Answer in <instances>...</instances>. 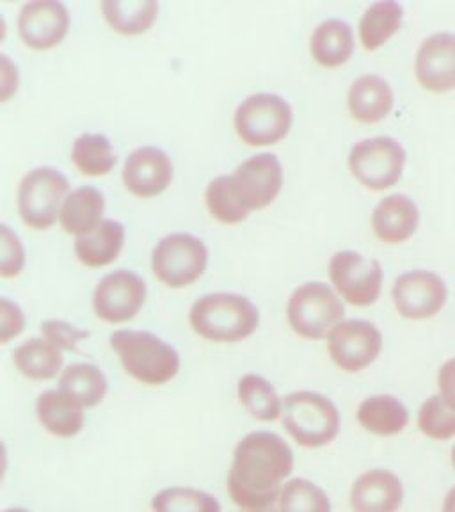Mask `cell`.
Segmentation results:
<instances>
[{
  "mask_svg": "<svg viewBox=\"0 0 455 512\" xmlns=\"http://www.w3.org/2000/svg\"><path fill=\"white\" fill-rule=\"evenodd\" d=\"M294 450L280 434L253 431L233 450L226 491L239 511H262L278 504L281 489L292 479Z\"/></svg>",
  "mask_w": 455,
  "mask_h": 512,
  "instance_id": "1",
  "label": "cell"
},
{
  "mask_svg": "<svg viewBox=\"0 0 455 512\" xmlns=\"http://www.w3.org/2000/svg\"><path fill=\"white\" fill-rule=\"evenodd\" d=\"M189 324L196 335L208 342L235 344L255 333L260 326V312L248 297L216 292L194 301Z\"/></svg>",
  "mask_w": 455,
  "mask_h": 512,
  "instance_id": "2",
  "label": "cell"
},
{
  "mask_svg": "<svg viewBox=\"0 0 455 512\" xmlns=\"http://www.w3.org/2000/svg\"><path fill=\"white\" fill-rule=\"evenodd\" d=\"M112 351L118 354L121 367L137 383L146 386H162L173 381L180 367V354L160 336L150 331L120 329L111 338Z\"/></svg>",
  "mask_w": 455,
  "mask_h": 512,
  "instance_id": "3",
  "label": "cell"
},
{
  "mask_svg": "<svg viewBox=\"0 0 455 512\" xmlns=\"http://www.w3.org/2000/svg\"><path fill=\"white\" fill-rule=\"evenodd\" d=\"M280 420L292 441L308 450L328 447L342 425L335 402L312 390L288 393Z\"/></svg>",
  "mask_w": 455,
  "mask_h": 512,
  "instance_id": "4",
  "label": "cell"
},
{
  "mask_svg": "<svg viewBox=\"0 0 455 512\" xmlns=\"http://www.w3.org/2000/svg\"><path fill=\"white\" fill-rule=\"evenodd\" d=\"M344 313L342 299L322 281L304 283L288 299V324L297 336L306 340L328 338L336 324L344 320Z\"/></svg>",
  "mask_w": 455,
  "mask_h": 512,
  "instance_id": "5",
  "label": "cell"
},
{
  "mask_svg": "<svg viewBox=\"0 0 455 512\" xmlns=\"http://www.w3.org/2000/svg\"><path fill=\"white\" fill-rule=\"evenodd\" d=\"M294 112L285 98L272 93L251 95L237 107L233 125L242 143L271 146L285 139L292 128Z\"/></svg>",
  "mask_w": 455,
  "mask_h": 512,
  "instance_id": "6",
  "label": "cell"
},
{
  "mask_svg": "<svg viewBox=\"0 0 455 512\" xmlns=\"http://www.w3.org/2000/svg\"><path fill=\"white\" fill-rule=\"evenodd\" d=\"M68 178L56 168H34L18 185V212L32 230H48L56 223L63 201L70 194Z\"/></svg>",
  "mask_w": 455,
  "mask_h": 512,
  "instance_id": "7",
  "label": "cell"
},
{
  "mask_svg": "<svg viewBox=\"0 0 455 512\" xmlns=\"http://www.w3.org/2000/svg\"><path fill=\"white\" fill-rule=\"evenodd\" d=\"M207 264L205 242L191 233H171L153 248V274L169 288L189 287L200 280Z\"/></svg>",
  "mask_w": 455,
  "mask_h": 512,
  "instance_id": "8",
  "label": "cell"
},
{
  "mask_svg": "<svg viewBox=\"0 0 455 512\" xmlns=\"http://www.w3.org/2000/svg\"><path fill=\"white\" fill-rule=\"evenodd\" d=\"M404 164L406 150L395 137L361 139L352 146L349 153V169L352 175L372 191H384L397 184Z\"/></svg>",
  "mask_w": 455,
  "mask_h": 512,
  "instance_id": "9",
  "label": "cell"
},
{
  "mask_svg": "<svg viewBox=\"0 0 455 512\" xmlns=\"http://www.w3.org/2000/svg\"><path fill=\"white\" fill-rule=\"evenodd\" d=\"M329 278L347 303L370 306L381 296L383 267L374 258L345 249L331 256Z\"/></svg>",
  "mask_w": 455,
  "mask_h": 512,
  "instance_id": "10",
  "label": "cell"
},
{
  "mask_svg": "<svg viewBox=\"0 0 455 512\" xmlns=\"http://www.w3.org/2000/svg\"><path fill=\"white\" fill-rule=\"evenodd\" d=\"M383 349V335L376 324L361 319L342 320L328 336L329 358L336 367L354 374L370 367Z\"/></svg>",
  "mask_w": 455,
  "mask_h": 512,
  "instance_id": "11",
  "label": "cell"
},
{
  "mask_svg": "<svg viewBox=\"0 0 455 512\" xmlns=\"http://www.w3.org/2000/svg\"><path fill=\"white\" fill-rule=\"evenodd\" d=\"M146 301V283L136 272L118 269L104 276L93 292L96 317L107 324L136 319Z\"/></svg>",
  "mask_w": 455,
  "mask_h": 512,
  "instance_id": "12",
  "label": "cell"
},
{
  "mask_svg": "<svg viewBox=\"0 0 455 512\" xmlns=\"http://www.w3.org/2000/svg\"><path fill=\"white\" fill-rule=\"evenodd\" d=\"M230 176L235 196L249 212L269 207L283 185V168L274 153H260L244 160Z\"/></svg>",
  "mask_w": 455,
  "mask_h": 512,
  "instance_id": "13",
  "label": "cell"
},
{
  "mask_svg": "<svg viewBox=\"0 0 455 512\" xmlns=\"http://www.w3.org/2000/svg\"><path fill=\"white\" fill-rule=\"evenodd\" d=\"M447 296V283L425 269L400 274L392 288L395 308L406 319L434 317L447 303Z\"/></svg>",
  "mask_w": 455,
  "mask_h": 512,
  "instance_id": "14",
  "label": "cell"
},
{
  "mask_svg": "<svg viewBox=\"0 0 455 512\" xmlns=\"http://www.w3.org/2000/svg\"><path fill=\"white\" fill-rule=\"evenodd\" d=\"M68 29L70 11L59 0H32L20 9L18 32L29 48H54L66 38Z\"/></svg>",
  "mask_w": 455,
  "mask_h": 512,
  "instance_id": "15",
  "label": "cell"
},
{
  "mask_svg": "<svg viewBox=\"0 0 455 512\" xmlns=\"http://www.w3.org/2000/svg\"><path fill=\"white\" fill-rule=\"evenodd\" d=\"M173 180V162L157 146H141L128 155L123 166V184L137 198H153L168 189Z\"/></svg>",
  "mask_w": 455,
  "mask_h": 512,
  "instance_id": "16",
  "label": "cell"
},
{
  "mask_svg": "<svg viewBox=\"0 0 455 512\" xmlns=\"http://www.w3.org/2000/svg\"><path fill=\"white\" fill-rule=\"evenodd\" d=\"M416 79L436 93L455 88V34H432L416 52Z\"/></svg>",
  "mask_w": 455,
  "mask_h": 512,
  "instance_id": "17",
  "label": "cell"
},
{
  "mask_svg": "<svg viewBox=\"0 0 455 512\" xmlns=\"http://www.w3.org/2000/svg\"><path fill=\"white\" fill-rule=\"evenodd\" d=\"M402 502V480L384 468L361 473L349 493L352 512H399Z\"/></svg>",
  "mask_w": 455,
  "mask_h": 512,
  "instance_id": "18",
  "label": "cell"
},
{
  "mask_svg": "<svg viewBox=\"0 0 455 512\" xmlns=\"http://www.w3.org/2000/svg\"><path fill=\"white\" fill-rule=\"evenodd\" d=\"M36 418L43 431L59 440L77 438L86 424L84 408L59 388L38 395Z\"/></svg>",
  "mask_w": 455,
  "mask_h": 512,
  "instance_id": "19",
  "label": "cell"
},
{
  "mask_svg": "<svg viewBox=\"0 0 455 512\" xmlns=\"http://www.w3.org/2000/svg\"><path fill=\"white\" fill-rule=\"evenodd\" d=\"M420 212L408 194H390L372 212V228L379 239L390 244L408 240L416 232Z\"/></svg>",
  "mask_w": 455,
  "mask_h": 512,
  "instance_id": "20",
  "label": "cell"
},
{
  "mask_svg": "<svg viewBox=\"0 0 455 512\" xmlns=\"http://www.w3.org/2000/svg\"><path fill=\"white\" fill-rule=\"evenodd\" d=\"M395 104L393 89L388 80L376 73H367L354 80L347 95V105L354 120L377 123L388 116Z\"/></svg>",
  "mask_w": 455,
  "mask_h": 512,
  "instance_id": "21",
  "label": "cell"
},
{
  "mask_svg": "<svg viewBox=\"0 0 455 512\" xmlns=\"http://www.w3.org/2000/svg\"><path fill=\"white\" fill-rule=\"evenodd\" d=\"M125 244V226L114 219H104L98 228L88 235L75 239V255L80 264L100 269L112 264Z\"/></svg>",
  "mask_w": 455,
  "mask_h": 512,
  "instance_id": "22",
  "label": "cell"
},
{
  "mask_svg": "<svg viewBox=\"0 0 455 512\" xmlns=\"http://www.w3.org/2000/svg\"><path fill=\"white\" fill-rule=\"evenodd\" d=\"M105 198L95 187H79L70 192L59 212V223L66 233L88 235L98 228L104 219Z\"/></svg>",
  "mask_w": 455,
  "mask_h": 512,
  "instance_id": "23",
  "label": "cell"
},
{
  "mask_svg": "<svg viewBox=\"0 0 455 512\" xmlns=\"http://www.w3.org/2000/svg\"><path fill=\"white\" fill-rule=\"evenodd\" d=\"M361 427L376 436H397L409 424V411L395 395H372L361 402L356 411Z\"/></svg>",
  "mask_w": 455,
  "mask_h": 512,
  "instance_id": "24",
  "label": "cell"
},
{
  "mask_svg": "<svg viewBox=\"0 0 455 512\" xmlns=\"http://www.w3.org/2000/svg\"><path fill=\"white\" fill-rule=\"evenodd\" d=\"M13 365L25 379L43 383L63 374V351H59L43 336L29 338L13 352Z\"/></svg>",
  "mask_w": 455,
  "mask_h": 512,
  "instance_id": "25",
  "label": "cell"
},
{
  "mask_svg": "<svg viewBox=\"0 0 455 512\" xmlns=\"http://www.w3.org/2000/svg\"><path fill=\"white\" fill-rule=\"evenodd\" d=\"M354 50V31L340 18H329L317 25L310 38L313 59L324 68H336L349 61Z\"/></svg>",
  "mask_w": 455,
  "mask_h": 512,
  "instance_id": "26",
  "label": "cell"
},
{
  "mask_svg": "<svg viewBox=\"0 0 455 512\" xmlns=\"http://www.w3.org/2000/svg\"><path fill=\"white\" fill-rule=\"evenodd\" d=\"M59 390L72 397L82 408H96L109 392V383L102 368L93 363H73L59 376Z\"/></svg>",
  "mask_w": 455,
  "mask_h": 512,
  "instance_id": "27",
  "label": "cell"
},
{
  "mask_svg": "<svg viewBox=\"0 0 455 512\" xmlns=\"http://www.w3.org/2000/svg\"><path fill=\"white\" fill-rule=\"evenodd\" d=\"M107 24L123 36L143 34L152 27L159 15V2L155 0H104L102 2Z\"/></svg>",
  "mask_w": 455,
  "mask_h": 512,
  "instance_id": "28",
  "label": "cell"
},
{
  "mask_svg": "<svg viewBox=\"0 0 455 512\" xmlns=\"http://www.w3.org/2000/svg\"><path fill=\"white\" fill-rule=\"evenodd\" d=\"M237 397L240 406L248 411L258 422H276L283 411V399L276 388L265 377L258 374H246L237 383Z\"/></svg>",
  "mask_w": 455,
  "mask_h": 512,
  "instance_id": "29",
  "label": "cell"
},
{
  "mask_svg": "<svg viewBox=\"0 0 455 512\" xmlns=\"http://www.w3.org/2000/svg\"><path fill=\"white\" fill-rule=\"evenodd\" d=\"M404 8L395 0L374 2L360 20V40L367 50H376L399 31Z\"/></svg>",
  "mask_w": 455,
  "mask_h": 512,
  "instance_id": "30",
  "label": "cell"
},
{
  "mask_svg": "<svg viewBox=\"0 0 455 512\" xmlns=\"http://www.w3.org/2000/svg\"><path fill=\"white\" fill-rule=\"evenodd\" d=\"M72 162L82 175L105 176L111 173L118 157L102 134H80L72 146Z\"/></svg>",
  "mask_w": 455,
  "mask_h": 512,
  "instance_id": "31",
  "label": "cell"
},
{
  "mask_svg": "<svg viewBox=\"0 0 455 512\" xmlns=\"http://www.w3.org/2000/svg\"><path fill=\"white\" fill-rule=\"evenodd\" d=\"M150 509L152 512H223V505L203 489L169 486L153 495Z\"/></svg>",
  "mask_w": 455,
  "mask_h": 512,
  "instance_id": "32",
  "label": "cell"
},
{
  "mask_svg": "<svg viewBox=\"0 0 455 512\" xmlns=\"http://www.w3.org/2000/svg\"><path fill=\"white\" fill-rule=\"evenodd\" d=\"M276 505L280 512H333L328 493L313 480L303 477L288 480Z\"/></svg>",
  "mask_w": 455,
  "mask_h": 512,
  "instance_id": "33",
  "label": "cell"
},
{
  "mask_svg": "<svg viewBox=\"0 0 455 512\" xmlns=\"http://www.w3.org/2000/svg\"><path fill=\"white\" fill-rule=\"evenodd\" d=\"M208 212L219 223L239 224L249 216L248 208L240 203L232 187V176L221 175L208 184L205 191Z\"/></svg>",
  "mask_w": 455,
  "mask_h": 512,
  "instance_id": "34",
  "label": "cell"
},
{
  "mask_svg": "<svg viewBox=\"0 0 455 512\" xmlns=\"http://www.w3.org/2000/svg\"><path fill=\"white\" fill-rule=\"evenodd\" d=\"M418 427L431 440H450L455 436V411L440 395H432L418 411Z\"/></svg>",
  "mask_w": 455,
  "mask_h": 512,
  "instance_id": "35",
  "label": "cell"
},
{
  "mask_svg": "<svg viewBox=\"0 0 455 512\" xmlns=\"http://www.w3.org/2000/svg\"><path fill=\"white\" fill-rule=\"evenodd\" d=\"M0 244H2V256H0V276L2 278H16L24 271L25 249L20 237L16 235L8 224L0 226Z\"/></svg>",
  "mask_w": 455,
  "mask_h": 512,
  "instance_id": "36",
  "label": "cell"
},
{
  "mask_svg": "<svg viewBox=\"0 0 455 512\" xmlns=\"http://www.w3.org/2000/svg\"><path fill=\"white\" fill-rule=\"evenodd\" d=\"M41 336L48 340L50 344L56 345L59 351L77 352L82 340H86L89 331L77 328L66 320H45L41 324Z\"/></svg>",
  "mask_w": 455,
  "mask_h": 512,
  "instance_id": "37",
  "label": "cell"
},
{
  "mask_svg": "<svg viewBox=\"0 0 455 512\" xmlns=\"http://www.w3.org/2000/svg\"><path fill=\"white\" fill-rule=\"evenodd\" d=\"M25 329V315L18 304L8 297L0 299V344L6 345L22 335Z\"/></svg>",
  "mask_w": 455,
  "mask_h": 512,
  "instance_id": "38",
  "label": "cell"
},
{
  "mask_svg": "<svg viewBox=\"0 0 455 512\" xmlns=\"http://www.w3.org/2000/svg\"><path fill=\"white\" fill-rule=\"evenodd\" d=\"M438 388L441 399L455 411V358L448 360L438 372Z\"/></svg>",
  "mask_w": 455,
  "mask_h": 512,
  "instance_id": "39",
  "label": "cell"
},
{
  "mask_svg": "<svg viewBox=\"0 0 455 512\" xmlns=\"http://www.w3.org/2000/svg\"><path fill=\"white\" fill-rule=\"evenodd\" d=\"M2 102H8L9 96L18 88V72L15 64L9 61L6 54H2Z\"/></svg>",
  "mask_w": 455,
  "mask_h": 512,
  "instance_id": "40",
  "label": "cell"
},
{
  "mask_svg": "<svg viewBox=\"0 0 455 512\" xmlns=\"http://www.w3.org/2000/svg\"><path fill=\"white\" fill-rule=\"evenodd\" d=\"M441 512H455V486L448 491L445 500H443V509Z\"/></svg>",
  "mask_w": 455,
  "mask_h": 512,
  "instance_id": "41",
  "label": "cell"
},
{
  "mask_svg": "<svg viewBox=\"0 0 455 512\" xmlns=\"http://www.w3.org/2000/svg\"><path fill=\"white\" fill-rule=\"evenodd\" d=\"M2 512H31L24 509V507H9V509H4Z\"/></svg>",
  "mask_w": 455,
  "mask_h": 512,
  "instance_id": "42",
  "label": "cell"
},
{
  "mask_svg": "<svg viewBox=\"0 0 455 512\" xmlns=\"http://www.w3.org/2000/svg\"><path fill=\"white\" fill-rule=\"evenodd\" d=\"M237 512H280V511H278V505H274V507H269V509H262V511H237Z\"/></svg>",
  "mask_w": 455,
  "mask_h": 512,
  "instance_id": "43",
  "label": "cell"
},
{
  "mask_svg": "<svg viewBox=\"0 0 455 512\" xmlns=\"http://www.w3.org/2000/svg\"><path fill=\"white\" fill-rule=\"evenodd\" d=\"M452 466L455 468V447L452 448Z\"/></svg>",
  "mask_w": 455,
  "mask_h": 512,
  "instance_id": "44",
  "label": "cell"
}]
</instances>
